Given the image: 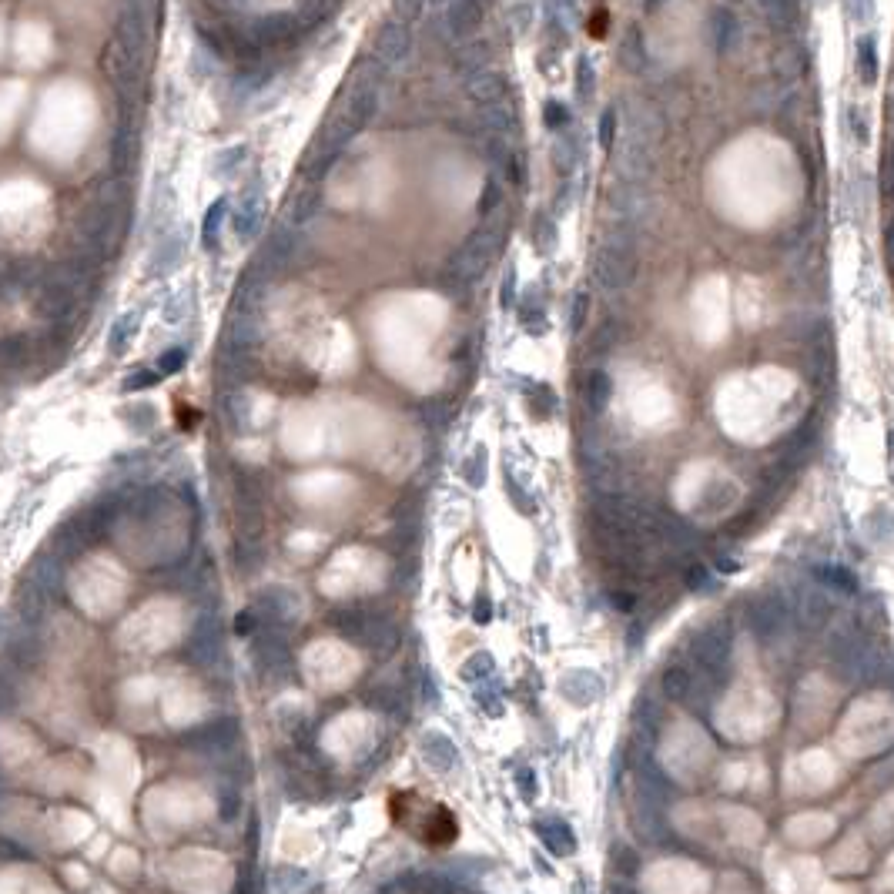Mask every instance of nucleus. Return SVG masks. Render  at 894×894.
Returning <instances> with one entry per match:
<instances>
[{
    "label": "nucleus",
    "mask_w": 894,
    "mask_h": 894,
    "mask_svg": "<svg viewBox=\"0 0 894 894\" xmlns=\"http://www.w3.org/2000/svg\"><path fill=\"white\" fill-rule=\"evenodd\" d=\"M670 0H643V11L647 14H653V11H660V7H667Z\"/></svg>",
    "instance_id": "55"
},
{
    "label": "nucleus",
    "mask_w": 894,
    "mask_h": 894,
    "mask_svg": "<svg viewBox=\"0 0 894 894\" xmlns=\"http://www.w3.org/2000/svg\"><path fill=\"white\" fill-rule=\"evenodd\" d=\"M131 225V185L128 178H111L98 188L91 205L78 215L74 238H78V258L98 265L104 255L124 242Z\"/></svg>",
    "instance_id": "1"
},
{
    "label": "nucleus",
    "mask_w": 894,
    "mask_h": 894,
    "mask_svg": "<svg viewBox=\"0 0 894 894\" xmlns=\"http://www.w3.org/2000/svg\"><path fill=\"white\" fill-rule=\"evenodd\" d=\"M298 31H302V24H298V17L288 11H268V14H258L248 21V34L255 37V44L262 47V51H272V47L295 41Z\"/></svg>",
    "instance_id": "10"
},
{
    "label": "nucleus",
    "mask_w": 894,
    "mask_h": 894,
    "mask_svg": "<svg viewBox=\"0 0 894 894\" xmlns=\"http://www.w3.org/2000/svg\"><path fill=\"white\" fill-rule=\"evenodd\" d=\"M607 208L613 218H623V221H633V225H640L643 218H647L650 211V195H647V185H637V181H620L610 188L607 195Z\"/></svg>",
    "instance_id": "13"
},
{
    "label": "nucleus",
    "mask_w": 894,
    "mask_h": 894,
    "mask_svg": "<svg viewBox=\"0 0 894 894\" xmlns=\"http://www.w3.org/2000/svg\"><path fill=\"white\" fill-rule=\"evenodd\" d=\"M101 67H104V74H108L111 88L121 94L124 104H128L134 98V91H138L141 78H144V64L128 51V47H124V41L118 34H111L108 44H104Z\"/></svg>",
    "instance_id": "6"
},
{
    "label": "nucleus",
    "mask_w": 894,
    "mask_h": 894,
    "mask_svg": "<svg viewBox=\"0 0 894 894\" xmlns=\"http://www.w3.org/2000/svg\"><path fill=\"white\" fill-rule=\"evenodd\" d=\"M27 355H31V342H27V335H4V339H0V365L17 369V365L27 362Z\"/></svg>",
    "instance_id": "36"
},
{
    "label": "nucleus",
    "mask_w": 894,
    "mask_h": 894,
    "mask_svg": "<svg viewBox=\"0 0 894 894\" xmlns=\"http://www.w3.org/2000/svg\"><path fill=\"white\" fill-rule=\"evenodd\" d=\"M684 583L690 586V590H707V586H710V573L704 570V566H690V570L684 573Z\"/></svg>",
    "instance_id": "53"
},
{
    "label": "nucleus",
    "mask_w": 894,
    "mask_h": 894,
    "mask_svg": "<svg viewBox=\"0 0 894 894\" xmlns=\"http://www.w3.org/2000/svg\"><path fill=\"white\" fill-rule=\"evenodd\" d=\"M412 47H416L412 27L392 17V21H386L376 31V41H372V61H376L379 67H386V71H392V67H399V64L409 61Z\"/></svg>",
    "instance_id": "7"
},
{
    "label": "nucleus",
    "mask_w": 894,
    "mask_h": 894,
    "mask_svg": "<svg viewBox=\"0 0 894 894\" xmlns=\"http://www.w3.org/2000/svg\"><path fill=\"white\" fill-rule=\"evenodd\" d=\"M486 21V0H449L442 7V24L453 41H473V34Z\"/></svg>",
    "instance_id": "12"
},
{
    "label": "nucleus",
    "mask_w": 894,
    "mask_h": 894,
    "mask_svg": "<svg viewBox=\"0 0 894 894\" xmlns=\"http://www.w3.org/2000/svg\"><path fill=\"white\" fill-rule=\"evenodd\" d=\"M694 657L700 660V667H704L707 674H724L727 660H730V637L717 627L700 630L694 637Z\"/></svg>",
    "instance_id": "15"
},
{
    "label": "nucleus",
    "mask_w": 894,
    "mask_h": 894,
    "mask_svg": "<svg viewBox=\"0 0 894 894\" xmlns=\"http://www.w3.org/2000/svg\"><path fill=\"white\" fill-rule=\"evenodd\" d=\"M516 302H519V292H516V268L509 265V268H506V275H503V285H499V305H503V309H516Z\"/></svg>",
    "instance_id": "48"
},
{
    "label": "nucleus",
    "mask_w": 894,
    "mask_h": 894,
    "mask_svg": "<svg viewBox=\"0 0 894 894\" xmlns=\"http://www.w3.org/2000/svg\"><path fill=\"white\" fill-rule=\"evenodd\" d=\"M814 576L821 583L834 586V590H844V593H854L858 590V580L851 576V570H844V566H817Z\"/></svg>",
    "instance_id": "40"
},
{
    "label": "nucleus",
    "mask_w": 894,
    "mask_h": 894,
    "mask_svg": "<svg viewBox=\"0 0 894 894\" xmlns=\"http://www.w3.org/2000/svg\"><path fill=\"white\" fill-rule=\"evenodd\" d=\"M868 530H871L874 543H888L894 536V513H888V509H878V513L868 519Z\"/></svg>",
    "instance_id": "45"
},
{
    "label": "nucleus",
    "mask_w": 894,
    "mask_h": 894,
    "mask_svg": "<svg viewBox=\"0 0 894 894\" xmlns=\"http://www.w3.org/2000/svg\"><path fill=\"white\" fill-rule=\"evenodd\" d=\"M245 155H248L245 148H228V151H221V155L215 158V165H211V171H215L218 178H232L235 171H238V165H242V161H245Z\"/></svg>",
    "instance_id": "43"
},
{
    "label": "nucleus",
    "mask_w": 894,
    "mask_h": 894,
    "mask_svg": "<svg viewBox=\"0 0 894 894\" xmlns=\"http://www.w3.org/2000/svg\"><path fill=\"white\" fill-rule=\"evenodd\" d=\"M607 596H610L613 610H623V613H630L633 607H637V593H630V590H610Z\"/></svg>",
    "instance_id": "52"
},
{
    "label": "nucleus",
    "mask_w": 894,
    "mask_h": 894,
    "mask_svg": "<svg viewBox=\"0 0 894 894\" xmlns=\"http://www.w3.org/2000/svg\"><path fill=\"white\" fill-rule=\"evenodd\" d=\"M138 329H141V315H138V312H124L121 319L111 325V332H108V349H111L114 355H121L124 349H128V342L134 339V335H138Z\"/></svg>",
    "instance_id": "33"
},
{
    "label": "nucleus",
    "mask_w": 894,
    "mask_h": 894,
    "mask_svg": "<svg viewBox=\"0 0 894 894\" xmlns=\"http://www.w3.org/2000/svg\"><path fill=\"white\" fill-rule=\"evenodd\" d=\"M757 7H761L764 21L774 34H791L797 21H801L797 0H757Z\"/></svg>",
    "instance_id": "27"
},
{
    "label": "nucleus",
    "mask_w": 894,
    "mask_h": 894,
    "mask_svg": "<svg viewBox=\"0 0 894 894\" xmlns=\"http://www.w3.org/2000/svg\"><path fill=\"white\" fill-rule=\"evenodd\" d=\"M888 449H891V456H894V426H891V432H888Z\"/></svg>",
    "instance_id": "59"
},
{
    "label": "nucleus",
    "mask_w": 894,
    "mask_h": 894,
    "mask_svg": "<svg viewBox=\"0 0 894 894\" xmlns=\"http://www.w3.org/2000/svg\"><path fill=\"white\" fill-rule=\"evenodd\" d=\"M747 617H751V627L761 633V637H774V633L784 630L787 623V607L784 600H774V596H764V600H754L751 610H747Z\"/></svg>",
    "instance_id": "22"
},
{
    "label": "nucleus",
    "mask_w": 894,
    "mask_h": 894,
    "mask_svg": "<svg viewBox=\"0 0 894 894\" xmlns=\"http://www.w3.org/2000/svg\"><path fill=\"white\" fill-rule=\"evenodd\" d=\"M590 292H573V302H570V315H566V332L570 335H580L586 329V322H590Z\"/></svg>",
    "instance_id": "38"
},
{
    "label": "nucleus",
    "mask_w": 894,
    "mask_h": 894,
    "mask_svg": "<svg viewBox=\"0 0 894 894\" xmlns=\"http://www.w3.org/2000/svg\"><path fill=\"white\" fill-rule=\"evenodd\" d=\"M489 57H493V47H489V41H479V37H473V41H463V44L456 47L453 71L466 81V78H473V74L486 71Z\"/></svg>",
    "instance_id": "24"
},
{
    "label": "nucleus",
    "mask_w": 894,
    "mask_h": 894,
    "mask_svg": "<svg viewBox=\"0 0 894 894\" xmlns=\"http://www.w3.org/2000/svg\"><path fill=\"white\" fill-rule=\"evenodd\" d=\"M516 319H519V325H523V332H530V335L550 332V315H546V302L540 298V292H536V285H530L523 295H519Z\"/></svg>",
    "instance_id": "21"
},
{
    "label": "nucleus",
    "mask_w": 894,
    "mask_h": 894,
    "mask_svg": "<svg viewBox=\"0 0 894 894\" xmlns=\"http://www.w3.org/2000/svg\"><path fill=\"white\" fill-rule=\"evenodd\" d=\"M533 245L540 255H553L556 245H560V225H556L553 211H540L533 218Z\"/></svg>",
    "instance_id": "30"
},
{
    "label": "nucleus",
    "mask_w": 894,
    "mask_h": 894,
    "mask_svg": "<svg viewBox=\"0 0 894 894\" xmlns=\"http://www.w3.org/2000/svg\"><path fill=\"white\" fill-rule=\"evenodd\" d=\"M41 278H44V268H37L34 262H14L11 268L0 272V285H4L14 298H24V295L34 298Z\"/></svg>",
    "instance_id": "25"
},
{
    "label": "nucleus",
    "mask_w": 894,
    "mask_h": 894,
    "mask_svg": "<svg viewBox=\"0 0 894 894\" xmlns=\"http://www.w3.org/2000/svg\"><path fill=\"white\" fill-rule=\"evenodd\" d=\"M499 201H503V185H499V178H486L483 195H479V215L489 218L499 208Z\"/></svg>",
    "instance_id": "46"
},
{
    "label": "nucleus",
    "mask_w": 894,
    "mask_h": 894,
    "mask_svg": "<svg viewBox=\"0 0 894 894\" xmlns=\"http://www.w3.org/2000/svg\"><path fill=\"white\" fill-rule=\"evenodd\" d=\"M596 81H600V74H596L590 54H580V57H576V67H573V94H576V101L590 104L593 94H596Z\"/></svg>",
    "instance_id": "31"
},
{
    "label": "nucleus",
    "mask_w": 894,
    "mask_h": 894,
    "mask_svg": "<svg viewBox=\"0 0 894 894\" xmlns=\"http://www.w3.org/2000/svg\"><path fill=\"white\" fill-rule=\"evenodd\" d=\"M543 124L556 134V131L570 128V124H573V114H570V108H566L563 101H546V104H543Z\"/></svg>",
    "instance_id": "41"
},
{
    "label": "nucleus",
    "mask_w": 894,
    "mask_h": 894,
    "mask_svg": "<svg viewBox=\"0 0 894 894\" xmlns=\"http://www.w3.org/2000/svg\"><path fill=\"white\" fill-rule=\"evenodd\" d=\"M888 248H891V255H894V225H888Z\"/></svg>",
    "instance_id": "58"
},
{
    "label": "nucleus",
    "mask_w": 894,
    "mask_h": 894,
    "mask_svg": "<svg viewBox=\"0 0 894 894\" xmlns=\"http://www.w3.org/2000/svg\"><path fill=\"white\" fill-rule=\"evenodd\" d=\"M228 218V198H218L215 205H211L205 211V225H201V238H205V248H211L218 242V232H221V221Z\"/></svg>",
    "instance_id": "39"
},
{
    "label": "nucleus",
    "mask_w": 894,
    "mask_h": 894,
    "mask_svg": "<svg viewBox=\"0 0 894 894\" xmlns=\"http://www.w3.org/2000/svg\"><path fill=\"white\" fill-rule=\"evenodd\" d=\"M188 252V232L185 228H168L165 235H158L155 248H151L148 268L151 275H168L181 265V258Z\"/></svg>",
    "instance_id": "16"
},
{
    "label": "nucleus",
    "mask_w": 894,
    "mask_h": 894,
    "mask_svg": "<svg viewBox=\"0 0 894 894\" xmlns=\"http://www.w3.org/2000/svg\"><path fill=\"white\" fill-rule=\"evenodd\" d=\"M647 61H650L647 41H643L640 27L630 24L627 31H623V41H620V64L627 67L630 74H643L647 71Z\"/></svg>",
    "instance_id": "28"
},
{
    "label": "nucleus",
    "mask_w": 894,
    "mask_h": 894,
    "mask_svg": "<svg viewBox=\"0 0 894 894\" xmlns=\"http://www.w3.org/2000/svg\"><path fill=\"white\" fill-rule=\"evenodd\" d=\"M797 620L804 623L807 630L824 627L831 620V603L824 593H807L804 600H797Z\"/></svg>",
    "instance_id": "29"
},
{
    "label": "nucleus",
    "mask_w": 894,
    "mask_h": 894,
    "mask_svg": "<svg viewBox=\"0 0 894 894\" xmlns=\"http://www.w3.org/2000/svg\"><path fill=\"white\" fill-rule=\"evenodd\" d=\"M844 14L854 24H871L874 21V0H841Z\"/></svg>",
    "instance_id": "47"
},
{
    "label": "nucleus",
    "mask_w": 894,
    "mask_h": 894,
    "mask_svg": "<svg viewBox=\"0 0 894 894\" xmlns=\"http://www.w3.org/2000/svg\"><path fill=\"white\" fill-rule=\"evenodd\" d=\"M215 7H221V11H232V14H242L252 7V0H211Z\"/></svg>",
    "instance_id": "54"
},
{
    "label": "nucleus",
    "mask_w": 894,
    "mask_h": 894,
    "mask_svg": "<svg viewBox=\"0 0 894 894\" xmlns=\"http://www.w3.org/2000/svg\"><path fill=\"white\" fill-rule=\"evenodd\" d=\"M844 131L851 134L854 144H868L871 141V121H868V111H864L861 104H848V108H844Z\"/></svg>",
    "instance_id": "37"
},
{
    "label": "nucleus",
    "mask_w": 894,
    "mask_h": 894,
    "mask_svg": "<svg viewBox=\"0 0 894 894\" xmlns=\"http://www.w3.org/2000/svg\"><path fill=\"white\" fill-rule=\"evenodd\" d=\"M463 91H466V98L473 101V104L486 108V104L506 101L509 84H506V74H499V71H493V67H486V71H479V74H473V78L463 81Z\"/></svg>",
    "instance_id": "18"
},
{
    "label": "nucleus",
    "mask_w": 894,
    "mask_h": 894,
    "mask_svg": "<svg viewBox=\"0 0 894 894\" xmlns=\"http://www.w3.org/2000/svg\"><path fill=\"white\" fill-rule=\"evenodd\" d=\"M295 248H298V228H292V225H278L272 235H268V242L258 248V255H255V262H252V268L262 278H275V275H282L288 265H292V258H295Z\"/></svg>",
    "instance_id": "9"
},
{
    "label": "nucleus",
    "mask_w": 894,
    "mask_h": 894,
    "mask_svg": "<svg viewBox=\"0 0 894 894\" xmlns=\"http://www.w3.org/2000/svg\"><path fill=\"white\" fill-rule=\"evenodd\" d=\"M884 108H888V124H891V131H894V88L888 91V101H884Z\"/></svg>",
    "instance_id": "56"
},
{
    "label": "nucleus",
    "mask_w": 894,
    "mask_h": 894,
    "mask_svg": "<svg viewBox=\"0 0 894 894\" xmlns=\"http://www.w3.org/2000/svg\"><path fill=\"white\" fill-rule=\"evenodd\" d=\"M325 208V188L322 181H309L298 195L288 198V208H285V225L292 228H305L315 215H322Z\"/></svg>",
    "instance_id": "17"
},
{
    "label": "nucleus",
    "mask_w": 894,
    "mask_h": 894,
    "mask_svg": "<svg viewBox=\"0 0 894 894\" xmlns=\"http://www.w3.org/2000/svg\"><path fill=\"white\" fill-rule=\"evenodd\" d=\"M429 4H436V7H446V4H449V0H429Z\"/></svg>",
    "instance_id": "61"
},
{
    "label": "nucleus",
    "mask_w": 894,
    "mask_h": 894,
    "mask_svg": "<svg viewBox=\"0 0 894 894\" xmlns=\"http://www.w3.org/2000/svg\"><path fill=\"white\" fill-rule=\"evenodd\" d=\"M553 165L556 171H560V178H573L576 168L583 165V138L580 131H576V124H570V128L556 131L553 138Z\"/></svg>",
    "instance_id": "19"
},
{
    "label": "nucleus",
    "mask_w": 894,
    "mask_h": 894,
    "mask_svg": "<svg viewBox=\"0 0 894 894\" xmlns=\"http://www.w3.org/2000/svg\"><path fill=\"white\" fill-rule=\"evenodd\" d=\"M707 44L717 57L734 54L740 47V17L734 14V7H710L707 14Z\"/></svg>",
    "instance_id": "14"
},
{
    "label": "nucleus",
    "mask_w": 894,
    "mask_h": 894,
    "mask_svg": "<svg viewBox=\"0 0 894 894\" xmlns=\"http://www.w3.org/2000/svg\"><path fill=\"white\" fill-rule=\"evenodd\" d=\"M653 148L657 141H650L647 134H637L630 128H620L617 144H613V168H617L620 181H637V185H647L650 171H653Z\"/></svg>",
    "instance_id": "5"
},
{
    "label": "nucleus",
    "mask_w": 894,
    "mask_h": 894,
    "mask_svg": "<svg viewBox=\"0 0 894 894\" xmlns=\"http://www.w3.org/2000/svg\"><path fill=\"white\" fill-rule=\"evenodd\" d=\"M513 24L519 34H526L533 27V4L530 0H519V4L513 7Z\"/></svg>",
    "instance_id": "50"
},
{
    "label": "nucleus",
    "mask_w": 894,
    "mask_h": 894,
    "mask_svg": "<svg viewBox=\"0 0 894 894\" xmlns=\"http://www.w3.org/2000/svg\"><path fill=\"white\" fill-rule=\"evenodd\" d=\"M426 4L429 0H392V17L412 27L422 14H426Z\"/></svg>",
    "instance_id": "44"
},
{
    "label": "nucleus",
    "mask_w": 894,
    "mask_h": 894,
    "mask_svg": "<svg viewBox=\"0 0 894 894\" xmlns=\"http://www.w3.org/2000/svg\"><path fill=\"white\" fill-rule=\"evenodd\" d=\"M637 238L640 225L623 218H607L600 228V242H596L590 255V278L593 285H600V292L617 295L637 282Z\"/></svg>",
    "instance_id": "2"
},
{
    "label": "nucleus",
    "mask_w": 894,
    "mask_h": 894,
    "mask_svg": "<svg viewBox=\"0 0 894 894\" xmlns=\"http://www.w3.org/2000/svg\"><path fill=\"white\" fill-rule=\"evenodd\" d=\"M891 74H894V64H891Z\"/></svg>",
    "instance_id": "62"
},
{
    "label": "nucleus",
    "mask_w": 894,
    "mask_h": 894,
    "mask_svg": "<svg viewBox=\"0 0 894 894\" xmlns=\"http://www.w3.org/2000/svg\"><path fill=\"white\" fill-rule=\"evenodd\" d=\"M613 861H617V871L620 874H633V871H637V854H633L630 848H623V844H620L617 851H613Z\"/></svg>",
    "instance_id": "51"
},
{
    "label": "nucleus",
    "mask_w": 894,
    "mask_h": 894,
    "mask_svg": "<svg viewBox=\"0 0 894 894\" xmlns=\"http://www.w3.org/2000/svg\"><path fill=\"white\" fill-rule=\"evenodd\" d=\"M854 74L864 88H874L881 78V57H878V37L874 34H861L854 41Z\"/></svg>",
    "instance_id": "23"
},
{
    "label": "nucleus",
    "mask_w": 894,
    "mask_h": 894,
    "mask_svg": "<svg viewBox=\"0 0 894 894\" xmlns=\"http://www.w3.org/2000/svg\"><path fill=\"white\" fill-rule=\"evenodd\" d=\"M530 399H533V412L536 416H553V409H556V396H553V389L550 386H543V382H530Z\"/></svg>",
    "instance_id": "42"
},
{
    "label": "nucleus",
    "mask_w": 894,
    "mask_h": 894,
    "mask_svg": "<svg viewBox=\"0 0 894 894\" xmlns=\"http://www.w3.org/2000/svg\"><path fill=\"white\" fill-rule=\"evenodd\" d=\"M265 215H268V198L262 181H252V185L242 188V195L235 201V215H232V228L242 242H255L265 228Z\"/></svg>",
    "instance_id": "8"
},
{
    "label": "nucleus",
    "mask_w": 894,
    "mask_h": 894,
    "mask_svg": "<svg viewBox=\"0 0 894 894\" xmlns=\"http://www.w3.org/2000/svg\"><path fill=\"white\" fill-rule=\"evenodd\" d=\"M181 365H185V349H171V352L161 355V362H158V376L165 379V376H171V372H178Z\"/></svg>",
    "instance_id": "49"
},
{
    "label": "nucleus",
    "mask_w": 894,
    "mask_h": 894,
    "mask_svg": "<svg viewBox=\"0 0 894 894\" xmlns=\"http://www.w3.org/2000/svg\"><path fill=\"white\" fill-rule=\"evenodd\" d=\"M499 248H503V228H496L486 221V225H479L476 232L456 248V255L449 258L446 272L453 275L456 282L473 285L489 272V265H493L499 255Z\"/></svg>",
    "instance_id": "4"
},
{
    "label": "nucleus",
    "mask_w": 894,
    "mask_h": 894,
    "mask_svg": "<svg viewBox=\"0 0 894 894\" xmlns=\"http://www.w3.org/2000/svg\"><path fill=\"white\" fill-rule=\"evenodd\" d=\"M663 694H667L670 700H687L690 690H694V674H690L687 667H680V663H670L667 670H663Z\"/></svg>",
    "instance_id": "32"
},
{
    "label": "nucleus",
    "mask_w": 894,
    "mask_h": 894,
    "mask_svg": "<svg viewBox=\"0 0 894 894\" xmlns=\"http://www.w3.org/2000/svg\"><path fill=\"white\" fill-rule=\"evenodd\" d=\"M138 151H141L138 124H134L131 111L124 108L118 128H114V138H111V168H114V178H128L131 171L138 168Z\"/></svg>",
    "instance_id": "11"
},
{
    "label": "nucleus",
    "mask_w": 894,
    "mask_h": 894,
    "mask_svg": "<svg viewBox=\"0 0 894 894\" xmlns=\"http://www.w3.org/2000/svg\"><path fill=\"white\" fill-rule=\"evenodd\" d=\"M617 134H620V111L613 104H607L600 111V118H596V144H600V151H613Z\"/></svg>",
    "instance_id": "35"
},
{
    "label": "nucleus",
    "mask_w": 894,
    "mask_h": 894,
    "mask_svg": "<svg viewBox=\"0 0 894 894\" xmlns=\"http://www.w3.org/2000/svg\"><path fill=\"white\" fill-rule=\"evenodd\" d=\"M717 566H720V570H724V573H730V570L737 573V563H734V560H727V556H724V560H717Z\"/></svg>",
    "instance_id": "57"
},
{
    "label": "nucleus",
    "mask_w": 894,
    "mask_h": 894,
    "mask_svg": "<svg viewBox=\"0 0 894 894\" xmlns=\"http://www.w3.org/2000/svg\"><path fill=\"white\" fill-rule=\"evenodd\" d=\"M580 396H583V406L590 416H600V412H607L610 399H613V379L607 369H590L583 376V386H580Z\"/></svg>",
    "instance_id": "20"
},
{
    "label": "nucleus",
    "mask_w": 894,
    "mask_h": 894,
    "mask_svg": "<svg viewBox=\"0 0 894 894\" xmlns=\"http://www.w3.org/2000/svg\"><path fill=\"white\" fill-rule=\"evenodd\" d=\"M342 0H298V24L302 27H315V24H325L329 17L339 11Z\"/></svg>",
    "instance_id": "34"
},
{
    "label": "nucleus",
    "mask_w": 894,
    "mask_h": 894,
    "mask_svg": "<svg viewBox=\"0 0 894 894\" xmlns=\"http://www.w3.org/2000/svg\"><path fill=\"white\" fill-rule=\"evenodd\" d=\"M479 128H483L489 138H513L519 128V118L506 101H496V104L479 108Z\"/></svg>",
    "instance_id": "26"
},
{
    "label": "nucleus",
    "mask_w": 894,
    "mask_h": 894,
    "mask_svg": "<svg viewBox=\"0 0 894 894\" xmlns=\"http://www.w3.org/2000/svg\"><path fill=\"white\" fill-rule=\"evenodd\" d=\"M94 272V265H88L84 258L74 255L71 262H61L54 268H44V278L34 292V309L44 322L64 325L71 322L81 309L84 288H88V275Z\"/></svg>",
    "instance_id": "3"
},
{
    "label": "nucleus",
    "mask_w": 894,
    "mask_h": 894,
    "mask_svg": "<svg viewBox=\"0 0 894 894\" xmlns=\"http://www.w3.org/2000/svg\"><path fill=\"white\" fill-rule=\"evenodd\" d=\"M814 7H831V0H814Z\"/></svg>",
    "instance_id": "60"
}]
</instances>
